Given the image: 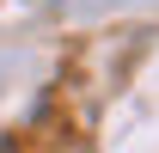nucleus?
Wrapping results in <instances>:
<instances>
[{
  "instance_id": "f257e3e1",
  "label": "nucleus",
  "mask_w": 159,
  "mask_h": 153,
  "mask_svg": "<svg viewBox=\"0 0 159 153\" xmlns=\"http://www.w3.org/2000/svg\"><path fill=\"white\" fill-rule=\"evenodd\" d=\"M0 153H19V147H12V141H0Z\"/></svg>"
}]
</instances>
